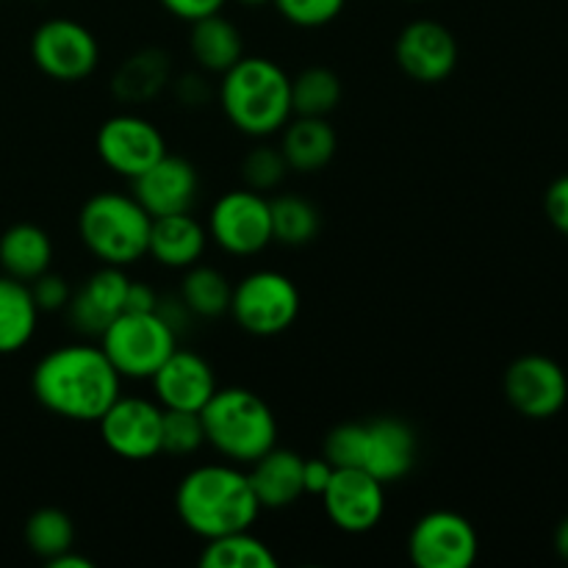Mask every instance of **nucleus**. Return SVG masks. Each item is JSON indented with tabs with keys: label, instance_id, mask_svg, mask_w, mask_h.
I'll list each match as a JSON object with an SVG mask.
<instances>
[{
	"label": "nucleus",
	"instance_id": "obj_1",
	"mask_svg": "<svg viewBox=\"0 0 568 568\" xmlns=\"http://www.w3.org/2000/svg\"><path fill=\"white\" fill-rule=\"evenodd\" d=\"M122 377L94 344H64L33 366L31 392L44 410L70 422H98L120 397Z\"/></svg>",
	"mask_w": 568,
	"mask_h": 568
},
{
	"label": "nucleus",
	"instance_id": "obj_2",
	"mask_svg": "<svg viewBox=\"0 0 568 568\" xmlns=\"http://www.w3.org/2000/svg\"><path fill=\"white\" fill-rule=\"evenodd\" d=\"M175 510L189 532L211 541L227 532L250 530L261 505L247 471L236 464H205L186 471L178 483Z\"/></svg>",
	"mask_w": 568,
	"mask_h": 568
},
{
	"label": "nucleus",
	"instance_id": "obj_3",
	"mask_svg": "<svg viewBox=\"0 0 568 568\" xmlns=\"http://www.w3.org/2000/svg\"><path fill=\"white\" fill-rule=\"evenodd\" d=\"M216 94L227 122L247 136H272L292 120V78L264 55H242L222 72Z\"/></svg>",
	"mask_w": 568,
	"mask_h": 568
},
{
	"label": "nucleus",
	"instance_id": "obj_4",
	"mask_svg": "<svg viewBox=\"0 0 568 568\" xmlns=\"http://www.w3.org/2000/svg\"><path fill=\"white\" fill-rule=\"evenodd\" d=\"M205 444L227 464L250 466L277 444V419L261 394L242 386L216 388L200 410Z\"/></svg>",
	"mask_w": 568,
	"mask_h": 568
},
{
	"label": "nucleus",
	"instance_id": "obj_5",
	"mask_svg": "<svg viewBox=\"0 0 568 568\" xmlns=\"http://www.w3.org/2000/svg\"><path fill=\"white\" fill-rule=\"evenodd\" d=\"M153 216L133 194L98 192L78 214V236L83 247L109 266H131L148 255Z\"/></svg>",
	"mask_w": 568,
	"mask_h": 568
},
{
	"label": "nucleus",
	"instance_id": "obj_6",
	"mask_svg": "<svg viewBox=\"0 0 568 568\" xmlns=\"http://www.w3.org/2000/svg\"><path fill=\"white\" fill-rule=\"evenodd\" d=\"M100 347L109 355L122 381H150L161 364L175 353L178 333L161 320L155 311L150 314H128L122 311L100 336Z\"/></svg>",
	"mask_w": 568,
	"mask_h": 568
},
{
	"label": "nucleus",
	"instance_id": "obj_7",
	"mask_svg": "<svg viewBox=\"0 0 568 568\" xmlns=\"http://www.w3.org/2000/svg\"><path fill=\"white\" fill-rule=\"evenodd\" d=\"M227 314L250 336H277L300 316V288L283 272L255 270L233 286Z\"/></svg>",
	"mask_w": 568,
	"mask_h": 568
},
{
	"label": "nucleus",
	"instance_id": "obj_8",
	"mask_svg": "<svg viewBox=\"0 0 568 568\" xmlns=\"http://www.w3.org/2000/svg\"><path fill=\"white\" fill-rule=\"evenodd\" d=\"M205 231L227 255H239V258L258 255L272 244L270 200L253 189L225 192L211 205Z\"/></svg>",
	"mask_w": 568,
	"mask_h": 568
},
{
	"label": "nucleus",
	"instance_id": "obj_9",
	"mask_svg": "<svg viewBox=\"0 0 568 568\" xmlns=\"http://www.w3.org/2000/svg\"><path fill=\"white\" fill-rule=\"evenodd\" d=\"M31 59L53 81H83L98 70L100 44L87 26L55 17L33 31Z\"/></svg>",
	"mask_w": 568,
	"mask_h": 568
},
{
	"label": "nucleus",
	"instance_id": "obj_10",
	"mask_svg": "<svg viewBox=\"0 0 568 568\" xmlns=\"http://www.w3.org/2000/svg\"><path fill=\"white\" fill-rule=\"evenodd\" d=\"M477 555L475 525L455 510H430L408 536V558L416 568H469Z\"/></svg>",
	"mask_w": 568,
	"mask_h": 568
},
{
	"label": "nucleus",
	"instance_id": "obj_11",
	"mask_svg": "<svg viewBox=\"0 0 568 568\" xmlns=\"http://www.w3.org/2000/svg\"><path fill=\"white\" fill-rule=\"evenodd\" d=\"M505 397L527 419H552L568 399V377L558 361L547 355H521L505 369Z\"/></svg>",
	"mask_w": 568,
	"mask_h": 568
},
{
	"label": "nucleus",
	"instance_id": "obj_12",
	"mask_svg": "<svg viewBox=\"0 0 568 568\" xmlns=\"http://www.w3.org/2000/svg\"><path fill=\"white\" fill-rule=\"evenodd\" d=\"M94 150L111 172L133 181L166 153V142L159 128L144 116L116 114L98 128Z\"/></svg>",
	"mask_w": 568,
	"mask_h": 568
},
{
	"label": "nucleus",
	"instance_id": "obj_13",
	"mask_svg": "<svg viewBox=\"0 0 568 568\" xmlns=\"http://www.w3.org/2000/svg\"><path fill=\"white\" fill-rule=\"evenodd\" d=\"M327 519L349 536H364L386 514V486L364 469H336L322 494Z\"/></svg>",
	"mask_w": 568,
	"mask_h": 568
},
{
	"label": "nucleus",
	"instance_id": "obj_14",
	"mask_svg": "<svg viewBox=\"0 0 568 568\" xmlns=\"http://www.w3.org/2000/svg\"><path fill=\"white\" fill-rule=\"evenodd\" d=\"M164 408L144 397H116L98 419L105 447L125 460H150L161 455Z\"/></svg>",
	"mask_w": 568,
	"mask_h": 568
},
{
	"label": "nucleus",
	"instance_id": "obj_15",
	"mask_svg": "<svg viewBox=\"0 0 568 568\" xmlns=\"http://www.w3.org/2000/svg\"><path fill=\"white\" fill-rule=\"evenodd\" d=\"M416 458H419V438L408 422L397 416L361 422L358 469L369 471L383 486L408 477Z\"/></svg>",
	"mask_w": 568,
	"mask_h": 568
},
{
	"label": "nucleus",
	"instance_id": "obj_16",
	"mask_svg": "<svg viewBox=\"0 0 568 568\" xmlns=\"http://www.w3.org/2000/svg\"><path fill=\"white\" fill-rule=\"evenodd\" d=\"M399 70L419 83H442L458 67V39L438 20H414L394 44Z\"/></svg>",
	"mask_w": 568,
	"mask_h": 568
},
{
	"label": "nucleus",
	"instance_id": "obj_17",
	"mask_svg": "<svg viewBox=\"0 0 568 568\" xmlns=\"http://www.w3.org/2000/svg\"><path fill=\"white\" fill-rule=\"evenodd\" d=\"M200 194V175L183 155L164 153L150 170L133 178V197L150 216L192 211Z\"/></svg>",
	"mask_w": 568,
	"mask_h": 568
},
{
	"label": "nucleus",
	"instance_id": "obj_18",
	"mask_svg": "<svg viewBox=\"0 0 568 568\" xmlns=\"http://www.w3.org/2000/svg\"><path fill=\"white\" fill-rule=\"evenodd\" d=\"M131 277L122 266L103 264L98 272L87 277L78 292H72L67 303V320L72 331L87 338H100L105 327L125 311V294Z\"/></svg>",
	"mask_w": 568,
	"mask_h": 568
},
{
	"label": "nucleus",
	"instance_id": "obj_19",
	"mask_svg": "<svg viewBox=\"0 0 568 568\" xmlns=\"http://www.w3.org/2000/svg\"><path fill=\"white\" fill-rule=\"evenodd\" d=\"M153 381L155 399L161 408L175 410H203V405L214 397L216 375L203 355L192 349H178L155 369Z\"/></svg>",
	"mask_w": 568,
	"mask_h": 568
},
{
	"label": "nucleus",
	"instance_id": "obj_20",
	"mask_svg": "<svg viewBox=\"0 0 568 568\" xmlns=\"http://www.w3.org/2000/svg\"><path fill=\"white\" fill-rule=\"evenodd\" d=\"M303 455H297L294 449H281L277 444L250 464L247 477L261 510H283L303 497Z\"/></svg>",
	"mask_w": 568,
	"mask_h": 568
},
{
	"label": "nucleus",
	"instance_id": "obj_21",
	"mask_svg": "<svg viewBox=\"0 0 568 568\" xmlns=\"http://www.w3.org/2000/svg\"><path fill=\"white\" fill-rule=\"evenodd\" d=\"M205 244H209V231L203 222L194 220L192 211L153 216L148 255L155 264L166 266V270H189V266L200 264Z\"/></svg>",
	"mask_w": 568,
	"mask_h": 568
},
{
	"label": "nucleus",
	"instance_id": "obj_22",
	"mask_svg": "<svg viewBox=\"0 0 568 568\" xmlns=\"http://www.w3.org/2000/svg\"><path fill=\"white\" fill-rule=\"evenodd\" d=\"M338 148V136L327 116H297L283 125L281 153L286 159L288 170L300 175L325 170L333 161Z\"/></svg>",
	"mask_w": 568,
	"mask_h": 568
},
{
	"label": "nucleus",
	"instance_id": "obj_23",
	"mask_svg": "<svg viewBox=\"0 0 568 568\" xmlns=\"http://www.w3.org/2000/svg\"><path fill=\"white\" fill-rule=\"evenodd\" d=\"M172 81V59L161 48H142L128 55L111 78V92L122 103L142 105L159 98Z\"/></svg>",
	"mask_w": 568,
	"mask_h": 568
},
{
	"label": "nucleus",
	"instance_id": "obj_24",
	"mask_svg": "<svg viewBox=\"0 0 568 568\" xmlns=\"http://www.w3.org/2000/svg\"><path fill=\"white\" fill-rule=\"evenodd\" d=\"M53 264V242L33 222H17L0 236V266L22 283L37 281Z\"/></svg>",
	"mask_w": 568,
	"mask_h": 568
},
{
	"label": "nucleus",
	"instance_id": "obj_25",
	"mask_svg": "<svg viewBox=\"0 0 568 568\" xmlns=\"http://www.w3.org/2000/svg\"><path fill=\"white\" fill-rule=\"evenodd\" d=\"M189 53L205 72H225L244 55L242 31L227 17L216 14L192 22L189 31Z\"/></svg>",
	"mask_w": 568,
	"mask_h": 568
},
{
	"label": "nucleus",
	"instance_id": "obj_26",
	"mask_svg": "<svg viewBox=\"0 0 568 568\" xmlns=\"http://www.w3.org/2000/svg\"><path fill=\"white\" fill-rule=\"evenodd\" d=\"M39 325V308L31 286L11 275H0V355L20 353L33 338Z\"/></svg>",
	"mask_w": 568,
	"mask_h": 568
},
{
	"label": "nucleus",
	"instance_id": "obj_27",
	"mask_svg": "<svg viewBox=\"0 0 568 568\" xmlns=\"http://www.w3.org/2000/svg\"><path fill=\"white\" fill-rule=\"evenodd\" d=\"M203 568H275L277 558L270 544L255 538L250 530L227 532V536L205 541L200 552Z\"/></svg>",
	"mask_w": 568,
	"mask_h": 568
},
{
	"label": "nucleus",
	"instance_id": "obj_28",
	"mask_svg": "<svg viewBox=\"0 0 568 568\" xmlns=\"http://www.w3.org/2000/svg\"><path fill=\"white\" fill-rule=\"evenodd\" d=\"M231 294V281L214 266H189L181 281V303L186 305L189 314L200 316V320H216V316L227 314Z\"/></svg>",
	"mask_w": 568,
	"mask_h": 568
},
{
	"label": "nucleus",
	"instance_id": "obj_29",
	"mask_svg": "<svg viewBox=\"0 0 568 568\" xmlns=\"http://www.w3.org/2000/svg\"><path fill=\"white\" fill-rule=\"evenodd\" d=\"M272 214V242L286 247H303L314 242L322 227L320 209L300 194H277L270 200Z\"/></svg>",
	"mask_w": 568,
	"mask_h": 568
},
{
	"label": "nucleus",
	"instance_id": "obj_30",
	"mask_svg": "<svg viewBox=\"0 0 568 568\" xmlns=\"http://www.w3.org/2000/svg\"><path fill=\"white\" fill-rule=\"evenodd\" d=\"M342 103V81L327 67H305L292 78V114L327 116Z\"/></svg>",
	"mask_w": 568,
	"mask_h": 568
},
{
	"label": "nucleus",
	"instance_id": "obj_31",
	"mask_svg": "<svg viewBox=\"0 0 568 568\" xmlns=\"http://www.w3.org/2000/svg\"><path fill=\"white\" fill-rule=\"evenodd\" d=\"M26 544L37 558L53 560L72 549L75 544V525L61 508H39L26 521Z\"/></svg>",
	"mask_w": 568,
	"mask_h": 568
},
{
	"label": "nucleus",
	"instance_id": "obj_32",
	"mask_svg": "<svg viewBox=\"0 0 568 568\" xmlns=\"http://www.w3.org/2000/svg\"><path fill=\"white\" fill-rule=\"evenodd\" d=\"M205 444L203 419L197 410L164 408L161 416V453L192 455Z\"/></svg>",
	"mask_w": 568,
	"mask_h": 568
},
{
	"label": "nucleus",
	"instance_id": "obj_33",
	"mask_svg": "<svg viewBox=\"0 0 568 568\" xmlns=\"http://www.w3.org/2000/svg\"><path fill=\"white\" fill-rule=\"evenodd\" d=\"M288 164L283 159L281 148H270V144H258V148L250 150L242 161V178L247 183V189L253 192H272L283 183L286 178Z\"/></svg>",
	"mask_w": 568,
	"mask_h": 568
},
{
	"label": "nucleus",
	"instance_id": "obj_34",
	"mask_svg": "<svg viewBox=\"0 0 568 568\" xmlns=\"http://www.w3.org/2000/svg\"><path fill=\"white\" fill-rule=\"evenodd\" d=\"M286 22L297 28H322L336 20L347 0H272Z\"/></svg>",
	"mask_w": 568,
	"mask_h": 568
},
{
	"label": "nucleus",
	"instance_id": "obj_35",
	"mask_svg": "<svg viewBox=\"0 0 568 568\" xmlns=\"http://www.w3.org/2000/svg\"><path fill=\"white\" fill-rule=\"evenodd\" d=\"M33 294V303H37L39 314H53V311H64L67 303L72 297L70 283L61 275H53V272H42L37 281L28 283Z\"/></svg>",
	"mask_w": 568,
	"mask_h": 568
},
{
	"label": "nucleus",
	"instance_id": "obj_36",
	"mask_svg": "<svg viewBox=\"0 0 568 568\" xmlns=\"http://www.w3.org/2000/svg\"><path fill=\"white\" fill-rule=\"evenodd\" d=\"M544 211H547V220L552 222L555 231L568 236V175H560L558 181H552V186L547 189Z\"/></svg>",
	"mask_w": 568,
	"mask_h": 568
},
{
	"label": "nucleus",
	"instance_id": "obj_37",
	"mask_svg": "<svg viewBox=\"0 0 568 568\" xmlns=\"http://www.w3.org/2000/svg\"><path fill=\"white\" fill-rule=\"evenodd\" d=\"M159 3L164 6L170 14H175L178 20L194 22V20H203V17L222 11L225 0H159Z\"/></svg>",
	"mask_w": 568,
	"mask_h": 568
},
{
	"label": "nucleus",
	"instance_id": "obj_38",
	"mask_svg": "<svg viewBox=\"0 0 568 568\" xmlns=\"http://www.w3.org/2000/svg\"><path fill=\"white\" fill-rule=\"evenodd\" d=\"M333 471H336V466H333L331 460L325 458V455L305 460V466H303L305 494H311V497H322V494H325V488H327V483H331Z\"/></svg>",
	"mask_w": 568,
	"mask_h": 568
},
{
	"label": "nucleus",
	"instance_id": "obj_39",
	"mask_svg": "<svg viewBox=\"0 0 568 568\" xmlns=\"http://www.w3.org/2000/svg\"><path fill=\"white\" fill-rule=\"evenodd\" d=\"M159 305V294L150 283L142 281H131L128 283V294H125V311L128 314H150Z\"/></svg>",
	"mask_w": 568,
	"mask_h": 568
},
{
	"label": "nucleus",
	"instance_id": "obj_40",
	"mask_svg": "<svg viewBox=\"0 0 568 568\" xmlns=\"http://www.w3.org/2000/svg\"><path fill=\"white\" fill-rule=\"evenodd\" d=\"M175 94L183 105H203L209 103L211 87L205 83L203 75H192V72H189V75H183L181 81L175 83Z\"/></svg>",
	"mask_w": 568,
	"mask_h": 568
},
{
	"label": "nucleus",
	"instance_id": "obj_41",
	"mask_svg": "<svg viewBox=\"0 0 568 568\" xmlns=\"http://www.w3.org/2000/svg\"><path fill=\"white\" fill-rule=\"evenodd\" d=\"M50 568H92L94 564L89 558H83V555L75 552V547L67 549L64 555H59V558H53L48 564Z\"/></svg>",
	"mask_w": 568,
	"mask_h": 568
},
{
	"label": "nucleus",
	"instance_id": "obj_42",
	"mask_svg": "<svg viewBox=\"0 0 568 568\" xmlns=\"http://www.w3.org/2000/svg\"><path fill=\"white\" fill-rule=\"evenodd\" d=\"M555 549H558L560 558L568 564V516L564 521L558 525V530H555Z\"/></svg>",
	"mask_w": 568,
	"mask_h": 568
},
{
	"label": "nucleus",
	"instance_id": "obj_43",
	"mask_svg": "<svg viewBox=\"0 0 568 568\" xmlns=\"http://www.w3.org/2000/svg\"><path fill=\"white\" fill-rule=\"evenodd\" d=\"M239 3L250 6V9H255V6H266V3H272V0H239Z\"/></svg>",
	"mask_w": 568,
	"mask_h": 568
},
{
	"label": "nucleus",
	"instance_id": "obj_44",
	"mask_svg": "<svg viewBox=\"0 0 568 568\" xmlns=\"http://www.w3.org/2000/svg\"><path fill=\"white\" fill-rule=\"evenodd\" d=\"M410 3H419V0H410Z\"/></svg>",
	"mask_w": 568,
	"mask_h": 568
}]
</instances>
